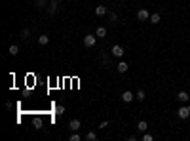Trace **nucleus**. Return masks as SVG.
Returning <instances> with one entry per match:
<instances>
[{"instance_id": "nucleus-22", "label": "nucleus", "mask_w": 190, "mask_h": 141, "mask_svg": "<svg viewBox=\"0 0 190 141\" xmlns=\"http://www.w3.org/2000/svg\"><path fill=\"white\" fill-rule=\"evenodd\" d=\"M69 139H71V141H80V139H82V135H78V134H76V132H72V134H71V137H69Z\"/></svg>"}, {"instance_id": "nucleus-7", "label": "nucleus", "mask_w": 190, "mask_h": 141, "mask_svg": "<svg viewBox=\"0 0 190 141\" xmlns=\"http://www.w3.org/2000/svg\"><path fill=\"white\" fill-rule=\"evenodd\" d=\"M177 99H179V101H183V103H186V101H190V95H188V92H184V90H183V92H179V93H177Z\"/></svg>"}, {"instance_id": "nucleus-14", "label": "nucleus", "mask_w": 190, "mask_h": 141, "mask_svg": "<svg viewBox=\"0 0 190 141\" xmlns=\"http://www.w3.org/2000/svg\"><path fill=\"white\" fill-rule=\"evenodd\" d=\"M8 52H10V56H17V53H19V46H17V44H12V46L8 48Z\"/></svg>"}, {"instance_id": "nucleus-2", "label": "nucleus", "mask_w": 190, "mask_h": 141, "mask_svg": "<svg viewBox=\"0 0 190 141\" xmlns=\"http://www.w3.org/2000/svg\"><path fill=\"white\" fill-rule=\"evenodd\" d=\"M177 114H179V118H181V120H186V118L190 116V109H188V105H186V107H179Z\"/></svg>"}, {"instance_id": "nucleus-4", "label": "nucleus", "mask_w": 190, "mask_h": 141, "mask_svg": "<svg viewBox=\"0 0 190 141\" xmlns=\"http://www.w3.org/2000/svg\"><path fill=\"white\" fill-rule=\"evenodd\" d=\"M80 126H82V122L78 120V118H72V120L69 122V128H71V132H78V130H80Z\"/></svg>"}, {"instance_id": "nucleus-25", "label": "nucleus", "mask_w": 190, "mask_h": 141, "mask_svg": "<svg viewBox=\"0 0 190 141\" xmlns=\"http://www.w3.org/2000/svg\"><path fill=\"white\" fill-rule=\"evenodd\" d=\"M107 126H108V122H107V120H103L101 124H99V128H107Z\"/></svg>"}, {"instance_id": "nucleus-24", "label": "nucleus", "mask_w": 190, "mask_h": 141, "mask_svg": "<svg viewBox=\"0 0 190 141\" xmlns=\"http://www.w3.org/2000/svg\"><path fill=\"white\" fill-rule=\"evenodd\" d=\"M110 23H118V15L112 12V14H110Z\"/></svg>"}, {"instance_id": "nucleus-13", "label": "nucleus", "mask_w": 190, "mask_h": 141, "mask_svg": "<svg viewBox=\"0 0 190 141\" xmlns=\"http://www.w3.org/2000/svg\"><path fill=\"white\" fill-rule=\"evenodd\" d=\"M48 42H50V36H48V35H42V36H38V44H40V46H46Z\"/></svg>"}, {"instance_id": "nucleus-23", "label": "nucleus", "mask_w": 190, "mask_h": 141, "mask_svg": "<svg viewBox=\"0 0 190 141\" xmlns=\"http://www.w3.org/2000/svg\"><path fill=\"white\" fill-rule=\"evenodd\" d=\"M152 139H154V137H152L148 132H144V135H143V141H152Z\"/></svg>"}, {"instance_id": "nucleus-16", "label": "nucleus", "mask_w": 190, "mask_h": 141, "mask_svg": "<svg viewBox=\"0 0 190 141\" xmlns=\"http://www.w3.org/2000/svg\"><path fill=\"white\" fill-rule=\"evenodd\" d=\"M144 97H147V93H144V90H139V92L135 93V99H137V101H144Z\"/></svg>"}, {"instance_id": "nucleus-21", "label": "nucleus", "mask_w": 190, "mask_h": 141, "mask_svg": "<svg viewBox=\"0 0 190 141\" xmlns=\"http://www.w3.org/2000/svg\"><path fill=\"white\" fill-rule=\"evenodd\" d=\"M36 8L44 10V8H46V0H36Z\"/></svg>"}, {"instance_id": "nucleus-18", "label": "nucleus", "mask_w": 190, "mask_h": 141, "mask_svg": "<svg viewBox=\"0 0 190 141\" xmlns=\"http://www.w3.org/2000/svg\"><path fill=\"white\" fill-rule=\"evenodd\" d=\"M84 139H86V141H95V139H97V134H95V132H87Z\"/></svg>"}, {"instance_id": "nucleus-17", "label": "nucleus", "mask_w": 190, "mask_h": 141, "mask_svg": "<svg viewBox=\"0 0 190 141\" xmlns=\"http://www.w3.org/2000/svg\"><path fill=\"white\" fill-rule=\"evenodd\" d=\"M32 124H34V130H42V118L36 116L34 120H32Z\"/></svg>"}, {"instance_id": "nucleus-9", "label": "nucleus", "mask_w": 190, "mask_h": 141, "mask_svg": "<svg viewBox=\"0 0 190 141\" xmlns=\"http://www.w3.org/2000/svg\"><path fill=\"white\" fill-rule=\"evenodd\" d=\"M57 6H59V4H57V0H51V2H50V8H48V12L53 15L55 12H57Z\"/></svg>"}, {"instance_id": "nucleus-11", "label": "nucleus", "mask_w": 190, "mask_h": 141, "mask_svg": "<svg viewBox=\"0 0 190 141\" xmlns=\"http://www.w3.org/2000/svg\"><path fill=\"white\" fill-rule=\"evenodd\" d=\"M95 35H97V38H105V36H107V29H105V27H97Z\"/></svg>"}, {"instance_id": "nucleus-6", "label": "nucleus", "mask_w": 190, "mask_h": 141, "mask_svg": "<svg viewBox=\"0 0 190 141\" xmlns=\"http://www.w3.org/2000/svg\"><path fill=\"white\" fill-rule=\"evenodd\" d=\"M137 19H139V21H148V19H150L148 10H139V12H137Z\"/></svg>"}, {"instance_id": "nucleus-3", "label": "nucleus", "mask_w": 190, "mask_h": 141, "mask_svg": "<svg viewBox=\"0 0 190 141\" xmlns=\"http://www.w3.org/2000/svg\"><path fill=\"white\" fill-rule=\"evenodd\" d=\"M110 53H112L114 57H122V56H124V48H122L120 44H116V46H112V50H110Z\"/></svg>"}, {"instance_id": "nucleus-12", "label": "nucleus", "mask_w": 190, "mask_h": 141, "mask_svg": "<svg viewBox=\"0 0 190 141\" xmlns=\"http://www.w3.org/2000/svg\"><path fill=\"white\" fill-rule=\"evenodd\" d=\"M127 69H129V65H127L126 61H120V63H118V73H126Z\"/></svg>"}, {"instance_id": "nucleus-15", "label": "nucleus", "mask_w": 190, "mask_h": 141, "mask_svg": "<svg viewBox=\"0 0 190 141\" xmlns=\"http://www.w3.org/2000/svg\"><path fill=\"white\" fill-rule=\"evenodd\" d=\"M137 130H139V132H143V134H144V132H147V130H148V124L144 122V120H141V122L137 124Z\"/></svg>"}, {"instance_id": "nucleus-19", "label": "nucleus", "mask_w": 190, "mask_h": 141, "mask_svg": "<svg viewBox=\"0 0 190 141\" xmlns=\"http://www.w3.org/2000/svg\"><path fill=\"white\" fill-rule=\"evenodd\" d=\"M29 36H30V31H29V29L21 31V38H23V40H29Z\"/></svg>"}, {"instance_id": "nucleus-8", "label": "nucleus", "mask_w": 190, "mask_h": 141, "mask_svg": "<svg viewBox=\"0 0 190 141\" xmlns=\"http://www.w3.org/2000/svg\"><path fill=\"white\" fill-rule=\"evenodd\" d=\"M148 21H150V23H152V25H158V23H160V21H162V15H160V14H152Z\"/></svg>"}, {"instance_id": "nucleus-5", "label": "nucleus", "mask_w": 190, "mask_h": 141, "mask_svg": "<svg viewBox=\"0 0 190 141\" xmlns=\"http://www.w3.org/2000/svg\"><path fill=\"white\" fill-rule=\"evenodd\" d=\"M133 99H135V97H133V92H129V90H126L124 93H122V101H124V103H131Z\"/></svg>"}, {"instance_id": "nucleus-1", "label": "nucleus", "mask_w": 190, "mask_h": 141, "mask_svg": "<svg viewBox=\"0 0 190 141\" xmlns=\"http://www.w3.org/2000/svg\"><path fill=\"white\" fill-rule=\"evenodd\" d=\"M97 44V35H87V36H84V46L86 48H93Z\"/></svg>"}, {"instance_id": "nucleus-10", "label": "nucleus", "mask_w": 190, "mask_h": 141, "mask_svg": "<svg viewBox=\"0 0 190 141\" xmlns=\"http://www.w3.org/2000/svg\"><path fill=\"white\" fill-rule=\"evenodd\" d=\"M95 14L101 17V15H105V14H108V10H107V6H97L95 8Z\"/></svg>"}, {"instance_id": "nucleus-20", "label": "nucleus", "mask_w": 190, "mask_h": 141, "mask_svg": "<svg viewBox=\"0 0 190 141\" xmlns=\"http://www.w3.org/2000/svg\"><path fill=\"white\" fill-rule=\"evenodd\" d=\"M55 113H57V116L65 114V107H63V105H57V107H55Z\"/></svg>"}]
</instances>
